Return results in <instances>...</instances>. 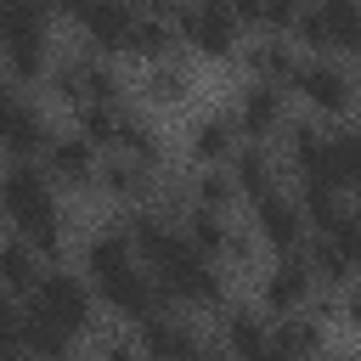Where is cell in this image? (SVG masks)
<instances>
[{
  "label": "cell",
  "instance_id": "cell-1",
  "mask_svg": "<svg viewBox=\"0 0 361 361\" xmlns=\"http://www.w3.org/2000/svg\"><path fill=\"white\" fill-rule=\"evenodd\" d=\"M51 169L34 164V158H11V169L0 175V209L6 220L17 226V237H28L45 259L62 254V209H56V192H51Z\"/></svg>",
  "mask_w": 361,
  "mask_h": 361
},
{
  "label": "cell",
  "instance_id": "cell-2",
  "mask_svg": "<svg viewBox=\"0 0 361 361\" xmlns=\"http://www.w3.org/2000/svg\"><path fill=\"white\" fill-rule=\"evenodd\" d=\"M28 310H39V316H51L62 333L85 338V333L96 327V288H90L85 276H73V271H45V276L34 282V293H28Z\"/></svg>",
  "mask_w": 361,
  "mask_h": 361
},
{
  "label": "cell",
  "instance_id": "cell-3",
  "mask_svg": "<svg viewBox=\"0 0 361 361\" xmlns=\"http://www.w3.org/2000/svg\"><path fill=\"white\" fill-rule=\"evenodd\" d=\"M237 17H231V0H186L180 6V17H175V34L197 51V56H209V62H220V56H231L237 51Z\"/></svg>",
  "mask_w": 361,
  "mask_h": 361
},
{
  "label": "cell",
  "instance_id": "cell-4",
  "mask_svg": "<svg viewBox=\"0 0 361 361\" xmlns=\"http://www.w3.org/2000/svg\"><path fill=\"white\" fill-rule=\"evenodd\" d=\"M305 209H299V197H288V192H265V197H254V237L271 248V254H299L310 237H305Z\"/></svg>",
  "mask_w": 361,
  "mask_h": 361
},
{
  "label": "cell",
  "instance_id": "cell-5",
  "mask_svg": "<svg viewBox=\"0 0 361 361\" xmlns=\"http://www.w3.org/2000/svg\"><path fill=\"white\" fill-rule=\"evenodd\" d=\"M293 90H299L305 107H316V113H344V107L355 102L350 73H344L338 62H327V56H305V62L293 68Z\"/></svg>",
  "mask_w": 361,
  "mask_h": 361
},
{
  "label": "cell",
  "instance_id": "cell-6",
  "mask_svg": "<svg viewBox=\"0 0 361 361\" xmlns=\"http://www.w3.org/2000/svg\"><path fill=\"white\" fill-rule=\"evenodd\" d=\"M310 293H316V271H310V259H299V254H282V259L259 276V299H265L271 316H293V310H305Z\"/></svg>",
  "mask_w": 361,
  "mask_h": 361
},
{
  "label": "cell",
  "instance_id": "cell-7",
  "mask_svg": "<svg viewBox=\"0 0 361 361\" xmlns=\"http://www.w3.org/2000/svg\"><path fill=\"white\" fill-rule=\"evenodd\" d=\"M51 90L62 102H73V107H85V102H118V73L102 56H73V62H62L51 73Z\"/></svg>",
  "mask_w": 361,
  "mask_h": 361
},
{
  "label": "cell",
  "instance_id": "cell-8",
  "mask_svg": "<svg viewBox=\"0 0 361 361\" xmlns=\"http://www.w3.org/2000/svg\"><path fill=\"white\" fill-rule=\"evenodd\" d=\"M135 344H141V361H186V355H197V350H203V344H197V333H192V322H186V316H175V310L147 316V322L135 327Z\"/></svg>",
  "mask_w": 361,
  "mask_h": 361
},
{
  "label": "cell",
  "instance_id": "cell-9",
  "mask_svg": "<svg viewBox=\"0 0 361 361\" xmlns=\"http://www.w3.org/2000/svg\"><path fill=\"white\" fill-rule=\"evenodd\" d=\"M135 0H85L79 6V28H85V39H90V51H124V39H130V28H135Z\"/></svg>",
  "mask_w": 361,
  "mask_h": 361
},
{
  "label": "cell",
  "instance_id": "cell-10",
  "mask_svg": "<svg viewBox=\"0 0 361 361\" xmlns=\"http://www.w3.org/2000/svg\"><path fill=\"white\" fill-rule=\"evenodd\" d=\"M237 130L248 135V141H271L276 130H282V85H271V79H254V85H243V96H237Z\"/></svg>",
  "mask_w": 361,
  "mask_h": 361
},
{
  "label": "cell",
  "instance_id": "cell-11",
  "mask_svg": "<svg viewBox=\"0 0 361 361\" xmlns=\"http://www.w3.org/2000/svg\"><path fill=\"white\" fill-rule=\"evenodd\" d=\"M45 169H51V180L56 186H96V147H90V135H51V147H45Z\"/></svg>",
  "mask_w": 361,
  "mask_h": 361
},
{
  "label": "cell",
  "instance_id": "cell-12",
  "mask_svg": "<svg viewBox=\"0 0 361 361\" xmlns=\"http://www.w3.org/2000/svg\"><path fill=\"white\" fill-rule=\"evenodd\" d=\"M220 344L231 361H259V350L271 344V322L248 305H220Z\"/></svg>",
  "mask_w": 361,
  "mask_h": 361
},
{
  "label": "cell",
  "instance_id": "cell-13",
  "mask_svg": "<svg viewBox=\"0 0 361 361\" xmlns=\"http://www.w3.org/2000/svg\"><path fill=\"white\" fill-rule=\"evenodd\" d=\"M51 124H45V113L39 107H28V102H17V113L6 118V130H0V147L11 152V158H45V147H51Z\"/></svg>",
  "mask_w": 361,
  "mask_h": 361
},
{
  "label": "cell",
  "instance_id": "cell-14",
  "mask_svg": "<svg viewBox=\"0 0 361 361\" xmlns=\"http://www.w3.org/2000/svg\"><path fill=\"white\" fill-rule=\"evenodd\" d=\"M237 147H243V141H237V118H226V113L197 118L192 135H186V152H192L197 164H231Z\"/></svg>",
  "mask_w": 361,
  "mask_h": 361
},
{
  "label": "cell",
  "instance_id": "cell-15",
  "mask_svg": "<svg viewBox=\"0 0 361 361\" xmlns=\"http://www.w3.org/2000/svg\"><path fill=\"white\" fill-rule=\"evenodd\" d=\"M96 186H102L107 197H118V203H147V197H152V164L118 152L113 164L96 169Z\"/></svg>",
  "mask_w": 361,
  "mask_h": 361
},
{
  "label": "cell",
  "instance_id": "cell-16",
  "mask_svg": "<svg viewBox=\"0 0 361 361\" xmlns=\"http://www.w3.org/2000/svg\"><path fill=\"white\" fill-rule=\"evenodd\" d=\"M327 34V51H361V0H310Z\"/></svg>",
  "mask_w": 361,
  "mask_h": 361
},
{
  "label": "cell",
  "instance_id": "cell-17",
  "mask_svg": "<svg viewBox=\"0 0 361 361\" xmlns=\"http://www.w3.org/2000/svg\"><path fill=\"white\" fill-rule=\"evenodd\" d=\"M226 169H231L237 192H248V197H265V192L276 186V164H271V147H265V141H248V147H237Z\"/></svg>",
  "mask_w": 361,
  "mask_h": 361
},
{
  "label": "cell",
  "instance_id": "cell-18",
  "mask_svg": "<svg viewBox=\"0 0 361 361\" xmlns=\"http://www.w3.org/2000/svg\"><path fill=\"white\" fill-rule=\"evenodd\" d=\"M39 276H45V271H39V248H34L28 237H0V288L34 293Z\"/></svg>",
  "mask_w": 361,
  "mask_h": 361
},
{
  "label": "cell",
  "instance_id": "cell-19",
  "mask_svg": "<svg viewBox=\"0 0 361 361\" xmlns=\"http://www.w3.org/2000/svg\"><path fill=\"white\" fill-rule=\"evenodd\" d=\"M180 231H186V243L197 248V254H209V259H226V248H231V226H226V214L220 209H186L180 214Z\"/></svg>",
  "mask_w": 361,
  "mask_h": 361
},
{
  "label": "cell",
  "instance_id": "cell-20",
  "mask_svg": "<svg viewBox=\"0 0 361 361\" xmlns=\"http://www.w3.org/2000/svg\"><path fill=\"white\" fill-rule=\"evenodd\" d=\"M271 338H276L288 355H299V361H316V355H322V344H327V333H322V310H316V316H305V310H293V316H276Z\"/></svg>",
  "mask_w": 361,
  "mask_h": 361
},
{
  "label": "cell",
  "instance_id": "cell-21",
  "mask_svg": "<svg viewBox=\"0 0 361 361\" xmlns=\"http://www.w3.org/2000/svg\"><path fill=\"white\" fill-rule=\"evenodd\" d=\"M169 39H175V23H169V17L135 11V28H130V39H124V56H141V62H164V56H169Z\"/></svg>",
  "mask_w": 361,
  "mask_h": 361
},
{
  "label": "cell",
  "instance_id": "cell-22",
  "mask_svg": "<svg viewBox=\"0 0 361 361\" xmlns=\"http://www.w3.org/2000/svg\"><path fill=\"white\" fill-rule=\"evenodd\" d=\"M73 333H62L51 316H39V310H23V350H34V355H45V361H68L73 355Z\"/></svg>",
  "mask_w": 361,
  "mask_h": 361
},
{
  "label": "cell",
  "instance_id": "cell-23",
  "mask_svg": "<svg viewBox=\"0 0 361 361\" xmlns=\"http://www.w3.org/2000/svg\"><path fill=\"white\" fill-rule=\"evenodd\" d=\"M231 197H237V180H231V169L226 164H203V175H192L186 180V209L197 203V209H231Z\"/></svg>",
  "mask_w": 361,
  "mask_h": 361
},
{
  "label": "cell",
  "instance_id": "cell-24",
  "mask_svg": "<svg viewBox=\"0 0 361 361\" xmlns=\"http://www.w3.org/2000/svg\"><path fill=\"white\" fill-rule=\"evenodd\" d=\"M293 68H299V56L271 34V39H259L254 51H248V73L254 79H271V85H293Z\"/></svg>",
  "mask_w": 361,
  "mask_h": 361
},
{
  "label": "cell",
  "instance_id": "cell-25",
  "mask_svg": "<svg viewBox=\"0 0 361 361\" xmlns=\"http://www.w3.org/2000/svg\"><path fill=\"white\" fill-rule=\"evenodd\" d=\"M141 90H147V102H158V107H180V102L192 96V73L164 56V62H152V73H147Z\"/></svg>",
  "mask_w": 361,
  "mask_h": 361
},
{
  "label": "cell",
  "instance_id": "cell-26",
  "mask_svg": "<svg viewBox=\"0 0 361 361\" xmlns=\"http://www.w3.org/2000/svg\"><path fill=\"white\" fill-rule=\"evenodd\" d=\"M118 130H124L118 102H85L79 107V135H90V147H118Z\"/></svg>",
  "mask_w": 361,
  "mask_h": 361
},
{
  "label": "cell",
  "instance_id": "cell-27",
  "mask_svg": "<svg viewBox=\"0 0 361 361\" xmlns=\"http://www.w3.org/2000/svg\"><path fill=\"white\" fill-rule=\"evenodd\" d=\"M322 237L333 243V254L350 265V276L361 271V209H338L327 226H322Z\"/></svg>",
  "mask_w": 361,
  "mask_h": 361
},
{
  "label": "cell",
  "instance_id": "cell-28",
  "mask_svg": "<svg viewBox=\"0 0 361 361\" xmlns=\"http://www.w3.org/2000/svg\"><path fill=\"white\" fill-rule=\"evenodd\" d=\"M333 158H338V186L361 192V124L333 130Z\"/></svg>",
  "mask_w": 361,
  "mask_h": 361
},
{
  "label": "cell",
  "instance_id": "cell-29",
  "mask_svg": "<svg viewBox=\"0 0 361 361\" xmlns=\"http://www.w3.org/2000/svg\"><path fill=\"white\" fill-rule=\"evenodd\" d=\"M118 152L124 158H141V164H158V130L147 124V118H135V113H124V130H118Z\"/></svg>",
  "mask_w": 361,
  "mask_h": 361
},
{
  "label": "cell",
  "instance_id": "cell-30",
  "mask_svg": "<svg viewBox=\"0 0 361 361\" xmlns=\"http://www.w3.org/2000/svg\"><path fill=\"white\" fill-rule=\"evenodd\" d=\"M23 350V310L11 305V288H0V361Z\"/></svg>",
  "mask_w": 361,
  "mask_h": 361
},
{
  "label": "cell",
  "instance_id": "cell-31",
  "mask_svg": "<svg viewBox=\"0 0 361 361\" xmlns=\"http://www.w3.org/2000/svg\"><path fill=\"white\" fill-rule=\"evenodd\" d=\"M96 355H102V361H135V355H141V344H135V333H113V338H102V344H96Z\"/></svg>",
  "mask_w": 361,
  "mask_h": 361
},
{
  "label": "cell",
  "instance_id": "cell-32",
  "mask_svg": "<svg viewBox=\"0 0 361 361\" xmlns=\"http://www.w3.org/2000/svg\"><path fill=\"white\" fill-rule=\"evenodd\" d=\"M338 322L361 333V288H344V299H338Z\"/></svg>",
  "mask_w": 361,
  "mask_h": 361
},
{
  "label": "cell",
  "instance_id": "cell-33",
  "mask_svg": "<svg viewBox=\"0 0 361 361\" xmlns=\"http://www.w3.org/2000/svg\"><path fill=\"white\" fill-rule=\"evenodd\" d=\"M231 17H237V23H254V28H265V0H231Z\"/></svg>",
  "mask_w": 361,
  "mask_h": 361
},
{
  "label": "cell",
  "instance_id": "cell-34",
  "mask_svg": "<svg viewBox=\"0 0 361 361\" xmlns=\"http://www.w3.org/2000/svg\"><path fill=\"white\" fill-rule=\"evenodd\" d=\"M11 113H17V90H11V79H0V130H6Z\"/></svg>",
  "mask_w": 361,
  "mask_h": 361
},
{
  "label": "cell",
  "instance_id": "cell-35",
  "mask_svg": "<svg viewBox=\"0 0 361 361\" xmlns=\"http://www.w3.org/2000/svg\"><path fill=\"white\" fill-rule=\"evenodd\" d=\"M45 6H51V11H68V17H79V6H85V0H45Z\"/></svg>",
  "mask_w": 361,
  "mask_h": 361
},
{
  "label": "cell",
  "instance_id": "cell-36",
  "mask_svg": "<svg viewBox=\"0 0 361 361\" xmlns=\"http://www.w3.org/2000/svg\"><path fill=\"white\" fill-rule=\"evenodd\" d=\"M186 361H226V350H197V355H186Z\"/></svg>",
  "mask_w": 361,
  "mask_h": 361
},
{
  "label": "cell",
  "instance_id": "cell-37",
  "mask_svg": "<svg viewBox=\"0 0 361 361\" xmlns=\"http://www.w3.org/2000/svg\"><path fill=\"white\" fill-rule=\"evenodd\" d=\"M6 361H45V355H34V350H11Z\"/></svg>",
  "mask_w": 361,
  "mask_h": 361
},
{
  "label": "cell",
  "instance_id": "cell-38",
  "mask_svg": "<svg viewBox=\"0 0 361 361\" xmlns=\"http://www.w3.org/2000/svg\"><path fill=\"white\" fill-rule=\"evenodd\" d=\"M350 85L361 90V51H355V68H350Z\"/></svg>",
  "mask_w": 361,
  "mask_h": 361
},
{
  "label": "cell",
  "instance_id": "cell-39",
  "mask_svg": "<svg viewBox=\"0 0 361 361\" xmlns=\"http://www.w3.org/2000/svg\"><path fill=\"white\" fill-rule=\"evenodd\" d=\"M0 23H6V0H0Z\"/></svg>",
  "mask_w": 361,
  "mask_h": 361
},
{
  "label": "cell",
  "instance_id": "cell-40",
  "mask_svg": "<svg viewBox=\"0 0 361 361\" xmlns=\"http://www.w3.org/2000/svg\"><path fill=\"white\" fill-rule=\"evenodd\" d=\"M135 6H141V0H135Z\"/></svg>",
  "mask_w": 361,
  "mask_h": 361
}]
</instances>
